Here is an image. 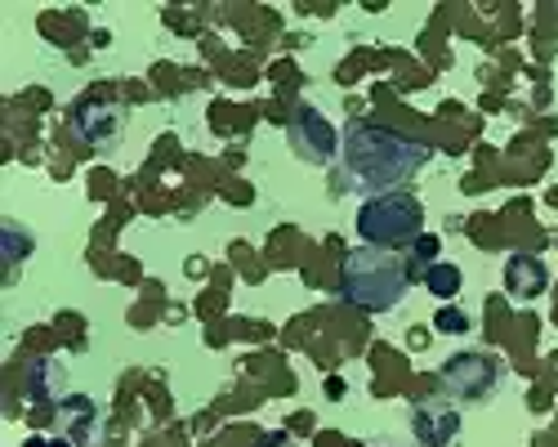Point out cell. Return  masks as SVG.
<instances>
[{
    "instance_id": "6da1fadb",
    "label": "cell",
    "mask_w": 558,
    "mask_h": 447,
    "mask_svg": "<svg viewBox=\"0 0 558 447\" xmlns=\"http://www.w3.org/2000/svg\"><path fill=\"white\" fill-rule=\"evenodd\" d=\"M344 161H349V174L362 179V184L393 189V184H407L429 161V148L385 125H353L344 140Z\"/></svg>"
},
{
    "instance_id": "7a4b0ae2",
    "label": "cell",
    "mask_w": 558,
    "mask_h": 447,
    "mask_svg": "<svg viewBox=\"0 0 558 447\" xmlns=\"http://www.w3.org/2000/svg\"><path fill=\"white\" fill-rule=\"evenodd\" d=\"M407 287H411V278H407L402 259H393V251L357 246V251L344 255L340 291H344L349 304H357L366 313H385L407 295Z\"/></svg>"
},
{
    "instance_id": "3957f363",
    "label": "cell",
    "mask_w": 558,
    "mask_h": 447,
    "mask_svg": "<svg viewBox=\"0 0 558 447\" xmlns=\"http://www.w3.org/2000/svg\"><path fill=\"white\" fill-rule=\"evenodd\" d=\"M421 224H425V210L415 197H402V193H389V197H371L362 210H357V233L366 246H380V251H393V246H411L421 238Z\"/></svg>"
},
{
    "instance_id": "277c9868",
    "label": "cell",
    "mask_w": 558,
    "mask_h": 447,
    "mask_svg": "<svg viewBox=\"0 0 558 447\" xmlns=\"http://www.w3.org/2000/svg\"><path fill=\"white\" fill-rule=\"evenodd\" d=\"M68 121H72V134H76L81 144H89V148H112V144H121L125 108L112 104V99H104V95H85V99L72 104Z\"/></svg>"
},
{
    "instance_id": "5b68a950",
    "label": "cell",
    "mask_w": 558,
    "mask_h": 447,
    "mask_svg": "<svg viewBox=\"0 0 558 447\" xmlns=\"http://www.w3.org/2000/svg\"><path fill=\"white\" fill-rule=\"evenodd\" d=\"M500 385V367L487 353H456L442 367V389L456 398H487Z\"/></svg>"
},
{
    "instance_id": "8992f818",
    "label": "cell",
    "mask_w": 558,
    "mask_h": 447,
    "mask_svg": "<svg viewBox=\"0 0 558 447\" xmlns=\"http://www.w3.org/2000/svg\"><path fill=\"white\" fill-rule=\"evenodd\" d=\"M291 148L304 157V161H331L336 153V125L322 117L313 104H300L295 117H291Z\"/></svg>"
},
{
    "instance_id": "52a82bcc",
    "label": "cell",
    "mask_w": 558,
    "mask_h": 447,
    "mask_svg": "<svg viewBox=\"0 0 558 447\" xmlns=\"http://www.w3.org/2000/svg\"><path fill=\"white\" fill-rule=\"evenodd\" d=\"M411 430L425 447H447L460 434V412H451L447 402H421L411 416Z\"/></svg>"
},
{
    "instance_id": "ba28073f",
    "label": "cell",
    "mask_w": 558,
    "mask_h": 447,
    "mask_svg": "<svg viewBox=\"0 0 558 447\" xmlns=\"http://www.w3.org/2000/svg\"><path fill=\"white\" fill-rule=\"evenodd\" d=\"M505 287L509 295H519V300H532L549 287V268L536 259V255H509L505 264Z\"/></svg>"
},
{
    "instance_id": "9c48e42d",
    "label": "cell",
    "mask_w": 558,
    "mask_h": 447,
    "mask_svg": "<svg viewBox=\"0 0 558 447\" xmlns=\"http://www.w3.org/2000/svg\"><path fill=\"white\" fill-rule=\"evenodd\" d=\"M63 425H68V443L72 447H85L89 434H95V402L89 398H72L63 408Z\"/></svg>"
},
{
    "instance_id": "30bf717a",
    "label": "cell",
    "mask_w": 558,
    "mask_h": 447,
    "mask_svg": "<svg viewBox=\"0 0 558 447\" xmlns=\"http://www.w3.org/2000/svg\"><path fill=\"white\" fill-rule=\"evenodd\" d=\"M59 363H50V358H36V363L27 367V398L36 402H50L59 394Z\"/></svg>"
},
{
    "instance_id": "8fae6325",
    "label": "cell",
    "mask_w": 558,
    "mask_h": 447,
    "mask_svg": "<svg viewBox=\"0 0 558 447\" xmlns=\"http://www.w3.org/2000/svg\"><path fill=\"white\" fill-rule=\"evenodd\" d=\"M425 287H429L434 295L451 300V295L460 291V268H456V264H429V268H425Z\"/></svg>"
},
{
    "instance_id": "7c38bea8",
    "label": "cell",
    "mask_w": 558,
    "mask_h": 447,
    "mask_svg": "<svg viewBox=\"0 0 558 447\" xmlns=\"http://www.w3.org/2000/svg\"><path fill=\"white\" fill-rule=\"evenodd\" d=\"M5 246H10V264H19L32 251V238L19 229V224H5Z\"/></svg>"
},
{
    "instance_id": "4fadbf2b",
    "label": "cell",
    "mask_w": 558,
    "mask_h": 447,
    "mask_svg": "<svg viewBox=\"0 0 558 447\" xmlns=\"http://www.w3.org/2000/svg\"><path fill=\"white\" fill-rule=\"evenodd\" d=\"M438 331H470V318H464V313H456V309H442V313H438Z\"/></svg>"
},
{
    "instance_id": "5bb4252c",
    "label": "cell",
    "mask_w": 558,
    "mask_h": 447,
    "mask_svg": "<svg viewBox=\"0 0 558 447\" xmlns=\"http://www.w3.org/2000/svg\"><path fill=\"white\" fill-rule=\"evenodd\" d=\"M411 251H415V259H434L438 255V238H429V233H421L411 242Z\"/></svg>"
},
{
    "instance_id": "9a60e30c",
    "label": "cell",
    "mask_w": 558,
    "mask_h": 447,
    "mask_svg": "<svg viewBox=\"0 0 558 447\" xmlns=\"http://www.w3.org/2000/svg\"><path fill=\"white\" fill-rule=\"evenodd\" d=\"M27 447H72V443H68V438H50V443H40V438H32Z\"/></svg>"
},
{
    "instance_id": "2e32d148",
    "label": "cell",
    "mask_w": 558,
    "mask_h": 447,
    "mask_svg": "<svg viewBox=\"0 0 558 447\" xmlns=\"http://www.w3.org/2000/svg\"><path fill=\"white\" fill-rule=\"evenodd\" d=\"M371 447H385V443H371Z\"/></svg>"
}]
</instances>
